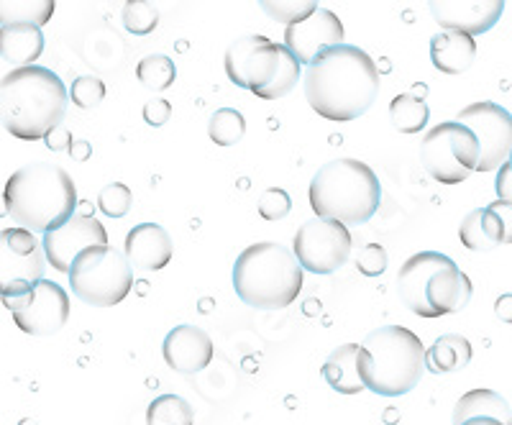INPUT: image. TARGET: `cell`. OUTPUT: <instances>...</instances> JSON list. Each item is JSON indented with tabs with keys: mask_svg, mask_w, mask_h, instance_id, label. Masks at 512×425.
<instances>
[{
	"mask_svg": "<svg viewBox=\"0 0 512 425\" xmlns=\"http://www.w3.org/2000/svg\"><path fill=\"white\" fill-rule=\"evenodd\" d=\"M246 134V118L236 108H221L210 116L208 136L216 146H236Z\"/></svg>",
	"mask_w": 512,
	"mask_h": 425,
	"instance_id": "83f0119b",
	"label": "cell"
},
{
	"mask_svg": "<svg viewBox=\"0 0 512 425\" xmlns=\"http://www.w3.org/2000/svg\"><path fill=\"white\" fill-rule=\"evenodd\" d=\"M123 26L128 34L149 36L159 26V11L149 0H131L123 6Z\"/></svg>",
	"mask_w": 512,
	"mask_h": 425,
	"instance_id": "1f68e13d",
	"label": "cell"
},
{
	"mask_svg": "<svg viewBox=\"0 0 512 425\" xmlns=\"http://www.w3.org/2000/svg\"><path fill=\"white\" fill-rule=\"evenodd\" d=\"M303 272L290 249L259 241L241 251L233 264V290L254 310H282L303 292Z\"/></svg>",
	"mask_w": 512,
	"mask_h": 425,
	"instance_id": "277c9868",
	"label": "cell"
},
{
	"mask_svg": "<svg viewBox=\"0 0 512 425\" xmlns=\"http://www.w3.org/2000/svg\"><path fill=\"white\" fill-rule=\"evenodd\" d=\"M484 226H487L489 239L495 246L512 244V205L505 200L489 203L482 208Z\"/></svg>",
	"mask_w": 512,
	"mask_h": 425,
	"instance_id": "4dcf8cb0",
	"label": "cell"
},
{
	"mask_svg": "<svg viewBox=\"0 0 512 425\" xmlns=\"http://www.w3.org/2000/svg\"><path fill=\"white\" fill-rule=\"evenodd\" d=\"M356 269H359L364 277H379V274H384V269H387V251H384V246H361L359 254H356Z\"/></svg>",
	"mask_w": 512,
	"mask_h": 425,
	"instance_id": "8d00e7d4",
	"label": "cell"
},
{
	"mask_svg": "<svg viewBox=\"0 0 512 425\" xmlns=\"http://www.w3.org/2000/svg\"><path fill=\"white\" fill-rule=\"evenodd\" d=\"M382 80L374 59L354 44L326 49L305 70L303 90L308 105L320 118L349 123L369 111Z\"/></svg>",
	"mask_w": 512,
	"mask_h": 425,
	"instance_id": "6da1fadb",
	"label": "cell"
},
{
	"mask_svg": "<svg viewBox=\"0 0 512 425\" xmlns=\"http://www.w3.org/2000/svg\"><path fill=\"white\" fill-rule=\"evenodd\" d=\"M70 100L82 111H90L105 100V82L95 75L77 77L70 88Z\"/></svg>",
	"mask_w": 512,
	"mask_h": 425,
	"instance_id": "e575fe53",
	"label": "cell"
},
{
	"mask_svg": "<svg viewBox=\"0 0 512 425\" xmlns=\"http://www.w3.org/2000/svg\"><path fill=\"white\" fill-rule=\"evenodd\" d=\"M477 59V41L472 36L441 31L431 39V62L443 75H461Z\"/></svg>",
	"mask_w": 512,
	"mask_h": 425,
	"instance_id": "44dd1931",
	"label": "cell"
},
{
	"mask_svg": "<svg viewBox=\"0 0 512 425\" xmlns=\"http://www.w3.org/2000/svg\"><path fill=\"white\" fill-rule=\"evenodd\" d=\"M44 244L29 228L13 226L0 233V292L3 300L24 295L36 282L44 280L47 269Z\"/></svg>",
	"mask_w": 512,
	"mask_h": 425,
	"instance_id": "8fae6325",
	"label": "cell"
},
{
	"mask_svg": "<svg viewBox=\"0 0 512 425\" xmlns=\"http://www.w3.org/2000/svg\"><path fill=\"white\" fill-rule=\"evenodd\" d=\"M44 52V34L34 24H3L0 29V62L6 72L34 67Z\"/></svg>",
	"mask_w": 512,
	"mask_h": 425,
	"instance_id": "ffe728a7",
	"label": "cell"
},
{
	"mask_svg": "<svg viewBox=\"0 0 512 425\" xmlns=\"http://www.w3.org/2000/svg\"><path fill=\"white\" fill-rule=\"evenodd\" d=\"M146 425H195V410L180 395H159L146 408Z\"/></svg>",
	"mask_w": 512,
	"mask_h": 425,
	"instance_id": "484cf974",
	"label": "cell"
},
{
	"mask_svg": "<svg viewBox=\"0 0 512 425\" xmlns=\"http://www.w3.org/2000/svg\"><path fill=\"white\" fill-rule=\"evenodd\" d=\"M70 88L49 67H24L3 75L0 116L3 129L21 141L47 139L64 121Z\"/></svg>",
	"mask_w": 512,
	"mask_h": 425,
	"instance_id": "7a4b0ae2",
	"label": "cell"
},
{
	"mask_svg": "<svg viewBox=\"0 0 512 425\" xmlns=\"http://www.w3.org/2000/svg\"><path fill=\"white\" fill-rule=\"evenodd\" d=\"M300 65L310 67L326 49L346 44L344 41V24L328 8H318L308 21L285 29V41H282Z\"/></svg>",
	"mask_w": 512,
	"mask_h": 425,
	"instance_id": "2e32d148",
	"label": "cell"
},
{
	"mask_svg": "<svg viewBox=\"0 0 512 425\" xmlns=\"http://www.w3.org/2000/svg\"><path fill=\"white\" fill-rule=\"evenodd\" d=\"M397 292L410 313L441 318L459 313L472 300V280L441 251H420L397 272Z\"/></svg>",
	"mask_w": 512,
	"mask_h": 425,
	"instance_id": "52a82bcc",
	"label": "cell"
},
{
	"mask_svg": "<svg viewBox=\"0 0 512 425\" xmlns=\"http://www.w3.org/2000/svg\"><path fill=\"white\" fill-rule=\"evenodd\" d=\"M431 13L441 31L474 39L495 29L505 13V3L502 0H441V3H431Z\"/></svg>",
	"mask_w": 512,
	"mask_h": 425,
	"instance_id": "e0dca14e",
	"label": "cell"
},
{
	"mask_svg": "<svg viewBox=\"0 0 512 425\" xmlns=\"http://www.w3.org/2000/svg\"><path fill=\"white\" fill-rule=\"evenodd\" d=\"M0 11L8 13L11 16H3V24H34V26H47L54 16V3L52 0H3L0 3Z\"/></svg>",
	"mask_w": 512,
	"mask_h": 425,
	"instance_id": "f1b7e54d",
	"label": "cell"
},
{
	"mask_svg": "<svg viewBox=\"0 0 512 425\" xmlns=\"http://www.w3.org/2000/svg\"><path fill=\"white\" fill-rule=\"evenodd\" d=\"M41 244H44V254H47L52 269L70 274L72 264L82 251L93 249V246H108V231L95 216L75 213L62 228L44 233Z\"/></svg>",
	"mask_w": 512,
	"mask_h": 425,
	"instance_id": "9a60e30c",
	"label": "cell"
},
{
	"mask_svg": "<svg viewBox=\"0 0 512 425\" xmlns=\"http://www.w3.org/2000/svg\"><path fill=\"white\" fill-rule=\"evenodd\" d=\"M290 210L292 198L287 195V190H282V187H269V190L262 193V198H259V216L269 223L287 218L290 216Z\"/></svg>",
	"mask_w": 512,
	"mask_h": 425,
	"instance_id": "d590c367",
	"label": "cell"
},
{
	"mask_svg": "<svg viewBox=\"0 0 512 425\" xmlns=\"http://www.w3.org/2000/svg\"><path fill=\"white\" fill-rule=\"evenodd\" d=\"M162 354L172 372L198 374L213 361V338L203 328L182 323L164 336Z\"/></svg>",
	"mask_w": 512,
	"mask_h": 425,
	"instance_id": "ac0fdd59",
	"label": "cell"
},
{
	"mask_svg": "<svg viewBox=\"0 0 512 425\" xmlns=\"http://www.w3.org/2000/svg\"><path fill=\"white\" fill-rule=\"evenodd\" d=\"M72 295L93 308H113L123 303L134 287V267L113 246H93L75 259L70 269Z\"/></svg>",
	"mask_w": 512,
	"mask_h": 425,
	"instance_id": "9c48e42d",
	"label": "cell"
},
{
	"mask_svg": "<svg viewBox=\"0 0 512 425\" xmlns=\"http://www.w3.org/2000/svg\"><path fill=\"white\" fill-rule=\"evenodd\" d=\"M479 141L469 126L459 121H443L423 136L420 162L425 172L441 185H461L466 177L477 172Z\"/></svg>",
	"mask_w": 512,
	"mask_h": 425,
	"instance_id": "30bf717a",
	"label": "cell"
},
{
	"mask_svg": "<svg viewBox=\"0 0 512 425\" xmlns=\"http://www.w3.org/2000/svg\"><path fill=\"white\" fill-rule=\"evenodd\" d=\"M169 118H172V103H169V100L154 98L144 105V121L149 123V126H154V129L164 126Z\"/></svg>",
	"mask_w": 512,
	"mask_h": 425,
	"instance_id": "74e56055",
	"label": "cell"
},
{
	"mask_svg": "<svg viewBox=\"0 0 512 425\" xmlns=\"http://www.w3.org/2000/svg\"><path fill=\"white\" fill-rule=\"evenodd\" d=\"M456 121L474 131L482 149L477 172H497L512 157V113L492 100L466 105Z\"/></svg>",
	"mask_w": 512,
	"mask_h": 425,
	"instance_id": "5bb4252c",
	"label": "cell"
},
{
	"mask_svg": "<svg viewBox=\"0 0 512 425\" xmlns=\"http://www.w3.org/2000/svg\"><path fill=\"white\" fill-rule=\"evenodd\" d=\"M469 415H497V418L512 423V410L510 402L495 390H487V387H479V390L466 392L459 397L454 408V423L469 418Z\"/></svg>",
	"mask_w": 512,
	"mask_h": 425,
	"instance_id": "cb8c5ba5",
	"label": "cell"
},
{
	"mask_svg": "<svg viewBox=\"0 0 512 425\" xmlns=\"http://www.w3.org/2000/svg\"><path fill=\"white\" fill-rule=\"evenodd\" d=\"M13 315V323L29 336H54L67 326L70 318V295L62 285L41 280L24 295L3 300Z\"/></svg>",
	"mask_w": 512,
	"mask_h": 425,
	"instance_id": "4fadbf2b",
	"label": "cell"
},
{
	"mask_svg": "<svg viewBox=\"0 0 512 425\" xmlns=\"http://www.w3.org/2000/svg\"><path fill=\"white\" fill-rule=\"evenodd\" d=\"M510 167H512V157H510Z\"/></svg>",
	"mask_w": 512,
	"mask_h": 425,
	"instance_id": "ee69618b",
	"label": "cell"
},
{
	"mask_svg": "<svg viewBox=\"0 0 512 425\" xmlns=\"http://www.w3.org/2000/svg\"><path fill=\"white\" fill-rule=\"evenodd\" d=\"M136 77H139L144 88L154 90V93H164L177 80L175 59L167 57V54H149L136 65Z\"/></svg>",
	"mask_w": 512,
	"mask_h": 425,
	"instance_id": "4316f807",
	"label": "cell"
},
{
	"mask_svg": "<svg viewBox=\"0 0 512 425\" xmlns=\"http://www.w3.org/2000/svg\"><path fill=\"white\" fill-rule=\"evenodd\" d=\"M292 254L310 274H333L351 257V233L346 223L331 218H310L297 228Z\"/></svg>",
	"mask_w": 512,
	"mask_h": 425,
	"instance_id": "7c38bea8",
	"label": "cell"
},
{
	"mask_svg": "<svg viewBox=\"0 0 512 425\" xmlns=\"http://www.w3.org/2000/svg\"><path fill=\"white\" fill-rule=\"evenodd\" d=\"M3 210L13 223L41 236L57 231L75 216V180L57 164L39 162L21 167L3 187Z\"/></svg>",
	"mask_w": 512,
	"mask_h": 425,
	"instance_id": "3957f363",
	"label": "cell"
},
{
	"mask_svg": "<svg viewBox=\"0 0 512 425\" xmlns=\"http://www.w3.org/2000/svg\"><path fill=\"white\" fill-rule=\"evenodd\" d=\"M131 203H134V193L123 182H111L98 193L100 213L108 218H123L131 210Z\"/></svg>",
	"mask_w": 512,
	"mask_h": 425,
	"instance_id": "d6a6232c",
	"label": "cell"
},
{
	"mask_svg": "<svg viewBox=\"0 0 512 425\" xmlns=\"http://www.w3.org/2000/svg\"><path fill=\"white\" fill-rule=\"evenodd\" d=\"M472 354L469 338L459 336V333H446V336H438L433 346H428L425 351V369L433 374L459 372V369L469 367Z\"/></svg>",
	"mask_w": 512,
	"mask_h": 425,
	"instance_id": "603a6c76",
	"label": "cell"
},
{
	"mask_svg": "<svg viewBox=\"0 0 512 425\" xmlns=\"http://www.w3.org/2000/svg\"><path fill=\"white\" fill-rule=\"evenodd\" d=\"M428 118H431V111L423 98L402 93L390 103V121L400 134H420L428 126Z\"/></svg>",
	"mask_w": 512,
	"mask_h": 425,
	"instance_id": "d4e9b609",
	"label": "cell"
},
{
	"mask_svg": "<svg viewBox=\"0 0 512 425\" xmlns=\"http://www.w3.org/2000/svg\"><path fill=\"white\" fill-rule=\"evenodd\" d=\"M459 239L469 251H492L495 249V244H492V239H489L487 226H484L482 208L472 210V213H469V216L461 221Z\"/></svg>",
	"mask_w": 512,
	"mask_h": 425,
	"instance_id": "836d02e7",
	"label": "cell"
},
{
	"mask_svg": "<svg viewBox=\"0 0 512 425\" xmlns=\"http://www.w3.org/2000/svg\"><path fill=\"white\" fill-rule=\"evenodd\" d=\"M123 254L134 269L159 272L175 257V244H172L167 228H162L159 223H139L126 233Z\"/></svg>",
	"mask_w": 512,
	"mask_h": 425,
	"instance_id": "d6986e66",
	"label": "cell"
},
{
	"mask_svg": "<svg viewBox=\"0 0 512 425\" xmlns=\"http://www.w3.org/2000/svg\"><path fill=\"white\" fill-rule=\"evenodd\" d=\"M495 315L502 323H512V292L500 295L495 300Z\"/></svg>",
	"mask_w": 512,
	"mask_h": 425,
	"instance_id": "b9f144b4",
	"label": "cell"
},
{
	"mask_svg": "<svg viewBox=\"0 0 512 425\" xmlns=\"http://www.w3.org/2000/svg\"><path fill=\"white\" fill-rule=\"evenodd\" d=\"M454 425H512V423L497 418V415H469V418L459 420V423Z\"/></svg>",
	"mask_w": 512,
	"mask_h": 425,
	"instance_id": "7bdbcfd3",
	"label": "cell"
},
{
	"mask_svg": "<svg viewBox=\"0 0 512 425\" xmlns=\"http://www.w3.org/2000/svg\"><path fill=\"white\" fill-rule=\"evenodd\" d=\"M318 8L320 6L313 0H272V3L267 0V3H262V11L277 24H285V29L308 21Z\"/></svg>",
	"mask_w": 512,
	"mask_h": 425,
	"instance_id": "f546056e",
	"label": "cell"
},
{
	"mask_svg": "<svg viewBox=\"0 0 512 425\" xmlns=\"http://www.w3.org/2000/svg\"><path fill=\"white\" fill-rule=\"evenodd\" d=\"M359 349L361 344L338 346L320 367V377L326 379V385L338 395H359L367 390L359 374Z\"/></svg>",
	"mask_w": 512,
	"mask_h": 425,
	"instance_id": "7402d4cb",
	"label": "cell"
},
{
	"mask_svg": "<svg viewBox=\"0 0 512 425\" xmlns=\"http://www.w3.org/2000/svg\"><path fill=\"white\" fill-rule=\"evenodd\" d=\"M70 157H72V162H88V159L93 157V146H90V141H85V139L72 141Z\"/></svg>",
	"mask_w": 512,
	"mask_h": 425,
	"instance_id": "60d3db41",
	"label": "cell"
},
{
	"mask_svg": "<svg viewBox=\"0 0 512 425\" xmlns=\"http://www.w3.org/2000/svg\"><path fill=\"white\" fill-rule=\"evenodd\" d=\"M495 193H497V200H505V203L512 205V167H510V162H507L505 167L497 169Z\"/></svg>",
	"mask_w": 512,
	"mask_h": 425,
	"instance_id": "f35d334b",
	"label": "cell"
},
{
	"mask_svg": "<svg viewBox=\"0 0 512 425\" xmlns=\"http://www.w3.org/2000/svg\"><path fill=\"white\" fill-rule=\"evenodd\" d=\"M228 80L262 100H280L292 93L303 77V65L295 54L262 34L241 36L231 41L223 57Z\"/></svg>",
	"mask_w": 512,
	"mask_h": 425,
	"instance_id": "ba28073f",
	"label": "cell"
},
{
	"mask_svg": "<svg viewBox=\"0 0 512 425\" xmlns=\"http://www.w3.org/2000/svg\"><path fill=\"white\" fill-rule=\"evenodd\" d=\"M310 208L318 218L341 223H369L382 205V185L367 162L333 159L310 180Z\"/></svg>",
	"mask_w": 512,
	"mask_h": 425,
	"instance_id": "8992f818",
	"label": "cell"
},
{
	"mask_svg": "<svg viewBox=\"0 0 512 425\" xmlns=\"http://www.w3.org/2000/svg\"><path fill=\"white\" fill-rule=\"evenodd\" d=\"M425 346L405 326H382L361 341L359 374L369 392L400 397L420 385L425 372Z\"/></svg>",
	"mask_w": 512,
	"mask_h": 425,
	"instance_id": "5b68a950",
	"label": "cell"
},
{
	"mask_svg": "<svg viewBox=\"0 0 512 425\" xmlns=\"http://www.w3.org/2000/svg\"><path fill=\"white\" fill-rule=\"evenodd\" d=\"M72 134L70 131H64L62 126H59L57 131H52V134L47 136V146L49 149H54V152H62V149H67L70 152V146H72Z\"/></svg>",
	"mask_w": 512,
	"mask_h": 425,
	"instance_id": "ab89813d",
	"label": "cell"
}]
</instances>
